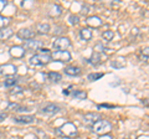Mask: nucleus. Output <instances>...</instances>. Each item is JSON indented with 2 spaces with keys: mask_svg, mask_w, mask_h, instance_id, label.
Segmentation results:
<instances>
[{
  "mask_svg": "<svg viewBox=\"0 0 149 139\" xmlns=\"http://www.w3.org/2000/svg\"><path fill=\"white\" fill-rule=\"evenodd\" d=\"M65 73L68 76H80L81 75V68L76 66H68L65 68Z\"/></svg>",
  "mask_w": 149,
  "mask_h": 139,
  "instance_id": "nucleus-15",
  "label": "nucleus"
},
{
  "mask_svg": "<svg viewBox=\"0 0 149 139\" xmlns=\"http://www.w3.org/2000/svg\"><path fill=\"white\" fill-rule=\"evenodd\" d=\"M98 139H113V138H112L111 136H107V134H104V136H101Z\"/></svg>",
  "mask_w": 149,
  "mask_h": 139,
  "instance_id": "nucleus-34",
  "label": "nucleus"
},
{
  "mask_svg": "<svg viewBox=\"0 0 149 139\" xmlns=\"http://www.w3.org/2000/svg\"><path fill=\"white\" fill-rule=\"evenodd\" d=\"M47 78H49V81H51V82H60L61 81V78H62V76L60 75V73H57V72H49L47 73Z\"/></svg>",
  "mask_w": 149,
  "mask_h": 139,
  "instance_id": "nucleus-19",
  "label": "nucleus"
},
{
  "mask_svg": "<svg viewBox=\"0 0 149 139\" xmlns=\"http://www.w3.org/2000/svg\"><path fill=\"white\" fill-rule=\"evenodd\" d=\"M51 61V55H44V54H40V55H35L29 60V63L31 66H42V65H46L47 62Z\"/></svg>",
  "mask_w": 149,
  "mask_h": 139,
  "instance_id": "nucleus-3",
  "label": "nucleus"
},
{
  "mask_svg": "<svg viewBox=\"0 0 149 139\" xmlns=\"http://www.w3.org/2000/svg\"><path fill=\"white\" fill-rule=\"evenodd\" d=\"M36 133H37V136L40 137V139H49V137L46 136V134H45L42 131H40V129H37V131H36Z\"/></svg>",
  "mask_w": 149,
  "mask_h": 139,
  "instance_id": "nucleus-30",
  "label": "nucleus"
},
{
  "mask_svg": "<svg viewBox=\"0 0 149 139\" xmlns=\"http://www.w3.org/2000/svg\"><path fill=\"white\" fill-rule=\"evenodd\" d=\"M41 46H42V41L30 39V40H25L24 49L29 50V51H39L41 49Z\"/></svg>",
  "mask_w": 149,
  "mask_h": 139,
  "instance_id": "nucleus-7",
  "label": "nucleus"
},
{
  "mask_svg": "<svg viewBox=\"0 0 149 139\" xmlns=\"http://www.w3.org/2000/svg\"><path fill=\"white\" fill-rule=\"evenodd\" d=\"M70 45H71V42H70V39L68 38H63V36H61V38H57L55 41H54V49L57 50V51H65L66 49L70 47Z\"/></svg>",
  "mask_w": 149,
  "mask_h": 139,
  "instance_id": "nucleus-5",
  "label": "nucleus"
},
{
  "mask_svg": "<svg viewBox=\"0 0 149 139\" xmlns=\"http://www.w3.org/2000/svg\"><path fill=\"white\" fill-rule=\"evenodd\" d=\"M16 36L19 39H22V40H30L35 36V32L30 29H21L20 31H17Z\"/></svg>",
  "mask_w": 149,
  "mask_h": 139,
  "instance_id": "nucleus-11",
  "label": "nucleus"
},
{
  "mask_svg": "<svg viewBox=\"0 0 149 139\" xmlns=\"http://www.w3.org/2000/svg\"><path fill=\"white\" fill-rule=\"evenodd\" d=\"M102 38H103L104 40H107V41H111L112 39L114 38V32L111 31V30H107V31H104L103 34H102Z\"/></svg>",
  "mask_w": 149,
  "mask_h": 139,
  "instance_id": "nucleus-25",
  "label": "nucleus"
},
{
  "mask_svg": "<svg viewBox=\"0 0 149 139\" xmlns=\"http://www.w3.org/2000/svg\"><path fill=\"white\" fill-rule=\"evenodd\" d=\"M125 65H127V62H125V60L123 57H118L117 60L111 62V66L113 68H123L125 67Z\"/></svg>",
  "mask_w": 149,
  "mask_h": 139,
  "instance_id": "nucleus-17",
  "label": "nucleus"
},
{
  "mask_svg": "<svg viewBox=\"0 0 149 139\" xmlns=\"http://www.w3.org/2000/svg\"><path fill=\"white\" fill-rule=\"evenodd\" d=\"M100 119H101V114L98 113H86L83 115V123L86 126H93Z\"/></svg>",
  "mask_w": 149,
  "mask_h": 139,
  "instance_id": "nucleus-8",
  "label": "nucleus"
},
{
  "mask_svg": "<svg viewBox=\"0 0 149 139\" xmlns=\"http://www.w3.org/2000/svg\"><path fill=\"white\" fill-rule=\"evenodd\" d=\"M87 24L90 25V26H92V27H100L101 25H102V21H101V19L100 17H97V16H90L87 19Z\"/></svg>",
  "mask_w": 149,
  "mask_h": 139,
  "instance_id": "nucleus-16",
  "label": "nucleus"
},
{
  "mask_svg": "<svg viewBox=\"0 0 149 139\" xmlns=\"http://www.w3.org/2000/svg\"><path fill=\"white\" fill-rule=\"evenodd\" d=\"M86 61L88 63L93 65V66H98V65L102 63V56H101V54H98V52H96V51H95V52L92 54V56L90 58H87Z\"/></svg>",
  "mask_w": 149,
  "mask_h": 139,
  "instance_id": "nucleus-13",
  "label": "nucleus"
},
{
  "mask_svg": "<svg viewBox=\"0 0 149 139\" xmlns=\"http://www.w3.org/2000/svg\"><path fill=\"white\" fill-rule=\"evenodd\" d=\"M41 111H42V113L46 114V115H54V114H56V113H58L60 111H61V108H60L57 104L51 103V104L45 106V107L41 109Z\"/></svg>",
  "mask_w": 149,
  "mask_h": 139,
  "instance_id": "nucleus-9",
  "label": "nucleus"
},
{
  "mask_svg": "<svg viewBox=\"0 0 149 139\" xmlns=\"http://www.w3.org/2000/svg\"><path fill=\"white\" fill-rule=\"evenodd\" d=\"M98 108H114V106H109V104H100Z\"/></svg>",
  "mask_w": 149,
  "mask_h": 139,
  "instance_id": "nucleus-31",
  "label": "nucleus"
},
{
  "mask_svg": "<svg viewBox=\"0 0 149 139\" xmlns=\"http://www.w3.org/2000/svg\"><path fill=\"white\" fill-rule=\"evenodd\" d=\"M36 30H37V32L39 34H47V32L50 31V25L49 24H39L37 25V27H36Z\"/></svg>",
  "mask_w": 149,
  "mask_h": 139,
  "instance_id": "nucleus-21",
  "label": "nucleus"
},
{
  "mask_svg": "<svg viewBox=\"0 0 149 139\" xmlns=\"http://www.w3.org/2000/svg\"><path fill=\"white\" fill-rule=\"evenodd\" d=\"M102 77H103V73H90L87 78H88V81H97Z\"/></svg>",
  "mask_w": 149,
  "mask_h": 139,
  "instance_id": "nucleus-26",
  "label": "nucleus"
},
{
  "mask_svg": "<svg viewBox=\"0 0 149 139\" xmlns=\"http://www.w3.org/2000/svg\"><path fill=\"white\" fill-rule=\"evenodd\" d=\"M56 134L57 136H65L67 138H72L77 136V128L72 123H65L61 128L56 129Z\"/></svg>",
  "mask_w": 149,
  "mask_h": 139,
  "instance_id": "nucleus-2",
  "label": "nucleus"
},
{
  "mask_svg": "<svg viewBox=\"0 0 149 139\" xmlns=\"http://www.w3.org/2000/svg\"><path fill=\"white\" fill-rule=\"evenodd\" d=\"M80 35L85 41H90L92 39V31L90 29H85V27H83V29L80 31Z\"/></svg>",
  "mask_w": 149,
  "mask_h": 139,
  "instance_id": "nucleus-18",
  "label": "nucleus"
},
{
  "mask_svg": "<svg viewBox=\"0 0 149 139\" xmlns=\"http://www.w3.org/2000/svg\"><path fill=\"white\" fill-rule=\"evenodd\" d=\"M112 129V124L108 122V120L104 119H100L92 126V132L96 134H101V136H104V134L109 133Z\"/></svg>",
  "mask_w": 149,
  "mask_h": 139,
  "instance_id": "nucleus-1",
  "label": "nucleus"
},
{
  "mask_svg": "<svg viewBox=\"0 0 149 139\" xmlns=\"http://www.w3.org/2000/svg\"><path fill=\"white\" fill-rule=\"evenodd\" d=\"M6 5V1H4V0H0V11L3 10V8H5Z\"/></svg>",
  "mask_w": 149,
  "mask_h": 139,
  "instance_id": "nucleus-32",
  "label": "nucleus"
},
{
  "mask_svg": "<svg viewBox=\"0 0 149 139\" xmlns=\"http://www.w3.org/2000/svg\"><path fill=\"white\" fill-rule=\"evenodd\" d=\"M10 55L15 58H21L25 56V49L21 46H13L10 49Z\"/></svg>",
  "mask_w": 149,
  "mask_h": 139,
  "instance_id": "nucleus-12",
  "label": "nucleus"
},
{
  "mask_svg": "<svg viewBox=\"0 0 149 139\" xmlns=\"http://www.w3.org/2000/svg\"><path fill=\"white\" fill-rule=\"evenodd\" d=\"M68 21H70V24L71 25H77L78 21H80V19H78V16H76V15H70Z\"/></svg>",
  "mask_w": 149,
  "mask_h": 139,
  "instance_id": "nucleus-27",
  "label": "nucleus"
},
{
  "mask_svg": "<svg viewBox=\"0 0 149 139\" xmlns=\"http://www.w3.org/2000/svg\"><path fill=\"white\" fill-rule=\"evenodd\" d=\"M3 85L5 87H11V86H16V80L13 77H8L5 78V81L3 82Z\"/></svg>",
  "mask_w": 149,
  "mask_h": 139,
  "instance_id": "nucleus-24",
  "label": "nucleus"
},
{
  "mask_svg": "<svg viewBox=\"0 0 149 139\" xmlns=\"http://www.w3.org/2000/svg\"><path fill=\"white\" fill-rule=\"evenodd\" d=\"M8 117V114L6 113H0V122H1V120H4Z\"/></svg>",
  "mask_w": 149,
  "mask_h": 139,
  "instance_id": "nucleus-33",
  "label": "nucleus"
},
{
  "mask_svg": "<svg viewBox=\"0 0 149 139\" xmlns=\"http://www.w3.org/2000/svg\"><path fill=\"white\" fill-rule=\"evenodd\" d=\"M95 51L96 52H98V54H104V52H112V49H108V47H104V46H102L101 44H97L96 45V47H95Z\"/></svg>",
  "mask_w": 149,
  "mask_h": 139,
  "instance_id": "nucleus-22",
  "label": "nucleus"
},
{
  "mask_svg": "<svg viewBox=\"0 0 149 139\" xmlns=\"http://www.w3.org/2000/svg\"><path fill=\"white\" fill-rule=\"evenodd\" d=\"M13 35H14V31L11 27H3V29H0V41L8 40Z\"/></svg>",
  "mask_w": 149,
  "mask_h": 139,
  "instance_id": "nucleus-14",
  "label": "nucleus"
},
{
  "mask_svg": "<svg viewBox=\"0 0 149 139\" xmlns=\"http://www.w3.org/2000/svg\"><path fill=\"white\" fill-rule=\"evenodd\" d=\"M35 120L36 119L34 115H17V117H14V122L19 124H30Z\"/></svg>",
  "mask_w": 149,
  "mask_h": 139,
  "instance_id": "nucleus-10",
  "label": "nucleus"
},
{
  "mask_svg": "<svg viewBox=\"0 0 149 139\" xmlns=\"http://www.w3.org/2000/svg\"><path fill=\"white\" fill-rule=\"evenodd\" d=\"M72 96L74 97V98H77V99H85L87 97V93L85 91H73Z\"/></svg>",
  "mask_w": 149,
  "mask_h": 139,
  "instance_id": "nucleus-23",
  "label": "nucleus"
},
{
  "mask_svg": "<svg viewBox=\"0 0 149 139\" xmlns=\"http://www.w3.org/2000/svg\"><path fill=\"white\" fill-rule=\"evenodd\" d=\"M16 72H17V67L15 65L6 63V65L0 66V75H3V76H14Z\"/></svg>",
  "mask_w": 149,
  "mask_h": 139,
  "instance_id": "nucleus-6",
  "label": "nucleus"
},
{
  "mask_svg": "<svg viewBox=\"0 0 149 139\" xmlns=\"http://www.w3.org/2000/svg\"><path fill=\"white\" fill-rule=\"evenodd\" d=\"M148 47H146L144 50H142V54H141V58H142V61L144 62H148Z\"/></svg>",
  "mask_w": 149,
  "mask_h": 139,
  "instance_id": "nucleus-28",
  "label": "nucleus"
},
{
  "mask_svg": "<svg viewBox=\"0 0 149 139\" xmlns=\"http://www.w3.org/2000/svg\"><path fill=\"white\" fill-rule=\"evenodd\" d=\"M51 60L55 61H60V62H68L71 61V54L68 51H54L51 55Z\"/></svg>",
  "mask_w": 149,
  "mask_h": 139,
  "instance_id": "nucleus-4",
  "label": "nucleus"
},
{
  "mask_svg": "<svg viewBox=\"0 0 149 139\" xmlns=\"http://www.w3.org/2000/svg\"><path fill=\"white\" fill-rule=\"evenodd\" d=\"M62 13V9L60 5H52L51 6V10H50V16H60Z\"/></svg>",
  "mask_w": 149,
  "mask_h": 139,
  "instance_id": "nucleus-20",
  "label": "nucleus"
},
{
  "mask_svg": "<svg viewBox=\"0 0 149 139\" xmlns=\"http://www.w3.org/2000/svg\"><path fill=\"white\" fill-rule=\"evenodd\" d=\"M22 90H24V88H22V87H20V86H15V87H14V88H11V90H10V93H11V95H15V93H21Z\"/></svg>",
  "mask_w": 149,
  "mask_h": 139,
  "instance_id": "nucleus-29",
  "label": "nucleus"
}]
</instances>
